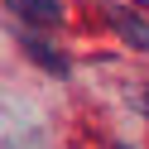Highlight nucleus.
Returning <instances> with one entry per match:
<instances>
[{
	"mask_svg": "<svg viewBox=\"0 0 149 149\" xmlns=\"http://www.w3.org/2000/svg\"><path fill=\"white\" fill-rule=\"evenodd\" d=\"M111 24H116V34L130 43V48L149 53V24L139 19V15H130V10H111Z\"/></svg>",
	"mask_w": 149,
	"mask_h": 149,
	"instance_id": "f03ea898",
	"label": "nucleus"
},
{
	"mask_svg": "<svg viewBox=\"0 0 149 149\" xmlns=\"http://www.w3.org/2000/svg\"><path fill=\"white\" fill-rule=\"evenodd\" d=\"M10 15H19L29 29H53L63 24V0H5Z\"/></svg>",
	"mask_w": 149,
	"mask_h": 149,
	"instance_id": "f257e3e1",
	"label": "nucleus"
},
{
	"mask_svg": "<svg viewBox=\"0 0 149 149\" xmlns=\"http://www.w3.org/2000/svg\"><path fill=\"white\" fill-rule=\"evenodd\" d=\"M139 106H144V116H149V91H144V96H139Z\"/></svg>",
	"mask_w": 149,
	"mask_h": 149,
	"instance_id": "20e7f679",
	"label": "nucleus"
},
{
	"mask_svg": "<svg viewBox=\"0 0 149 149\" xmlns=\"http://www.w3.org/2000/svg\"><path fill=\"white\" fill-rule=\"evenodd\" d=\"M24 48H29V58H39L43 68L53 72V77H68V72H72V63L63 58V53L53 48V43H43V39H34V34H24Z\"/></svg>",
	"mask_w": 149,
	"mask_h": 149,
	"instance_id": "7ed1b4c3",
	"label": "nucleus"
},
{
	"mask_svg": "<svg viewBox=\"0 0 149 149\" xmlns=\"http://www.w3.org/2000/svg\"><path fill=\"white\" fill-rule=\"evenodd\" d=\"M116 149H130V144H116Z\"/></svg>",
	"mask_w": 149,
	"mask_h": 149,
	"instance_id": "39448f33",
	"label": "nucleus"
}]
</instances>
